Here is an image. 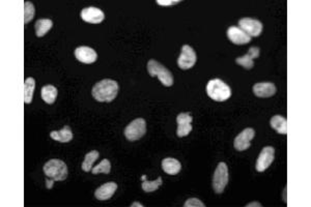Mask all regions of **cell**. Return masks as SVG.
Here are the masks:
<instances>
[{
	"instance_id": "1",
	"label": "cell",
	"mask_w": 311,
	"mask_h": 207,
	"mask_svg": "<svg viewBox=\"0 0 311 207\" xmlns=\"http://www.w3.org/2000/svg\"><path fill=\"white\" fill-rule=\"evenodd\" d=\"M44 173L47 176V189H51L54 181H63L67 177V166L58 159H52L44 165Z\"/></svg>"
},
{
	"instance_id": "2",
	"label": "cell",
	"mask_w": 311,
	"mask_h": 207,
	"mask_svg": "<svg viewBox=\"0 0 311 207\" xmlns=\"http://www.w3.org/2000/svg\"><path fill=\"white\" fill-rule=\"evenodd\" d=\"M92 93L95 101L100 103H111L119 93V84L110 79H104L93 87Z\"/></svg>"
},
{
	"instance_id": "3",
	"label": "cell",
	"mask_w": 311,
	"mask_h": 207,
	"mask_svg": "<svg viewBox=\"0 0 311 207\" xmlns=\"http://www.w3.org/2000/svg\"><path fill=\"white\" fill-rule=\"evenodd\" d=\"M207 93L216 102H225L231 96V88L220 79H212L207 85Z\"/></svg>"
},
{
	"instance_id": "4",
	"label": "cell",
	"mask_w": 311,
	"mask_h": 207,
	"mask_svg": "<svg viewBox=\"0 0 311 207\" xmlns=\"http://www.w3.org/2000/svg\"><path fill=\"white\" fill-rule=\"evenodd\" d=\"M148 72L152 77H157L164 86L170 87L173 85L174 80L170 71L155 59H151L148 62Z\"/></svg>"
},
{
	"instance_id": "5",
	"label": "cell",
	"mask_w": 311,
	"mask_h": 207,
	"mask_svg": "<svg viewBox=\"0 0 311 207\" xmlns=\"http://www.w3.org/2000/svg\"><path fill=\"white\" fill-rule=\"evenodd\" d=\"M228 167L225 163H219L217 169L214 172L213 176V189L217 194H222L224 192L228 183Z\"/></svg>"
},
{
	"instance_id": "6",
	"label": "cell",
	"mask_w": 311,
	"mask_h": 207,
	"mask_svg": "<svg viewBox=\"0 0 311 207\" xmlns=\"http://www.w3.org/2000/svg\"><path fill=\"white\" fill-rule=\"evenodd\" d=\"M147 133V122L143 118H136L124 129V137L129 141H137Z\"/></svg>"
},
{
	"instance_id": "7",
	"label": "cell",
	"mask_w": 311,
	"mask_h": 207,
	"mask_svg": "<svg viewBox=\"0 0 311 207\" xmlns=\"http://www.w3.org/2000/svg\"><path fill=\"white\" fill-rule=\"evenodd\" d=\"M197 61V55L194 49L189 45H184L182 48L181 55L178 58V66L181 70H189L195 65Z\"/></svg>"
},
{
	"instance_id": "8",
	"label": "cell",
	"mask_w": 311,
	"mask_h": 207,
	"mask_svg": "<svg viewBox=\"0 0 311 207\" xmlns=\"http://www.w3.org/2000/svg\"><path fill=\"white\" fill-rule=\"evenodd\" d=\"M239 27L250 37L259 36L264 30V25L258 20L251 18H243L239 21Z\"/></svg>"
},
{
	"instance_id": "9",
	"label": "cell",
	"mask_w": 311,
	"mask_h": 207,
	"mask_svg": "<svg viewBox=\"0 0 311 207\" xmlns=\"http://www.w3.org/2000/svg\"><path fill=\"white\" fill-rule=\"evenodd\" d=\"M275 159V148L272 146H267L264 147L261 149L257 161H256V165L255 168L257 172H264L266 171L269 167L272 165V163L274 162Z\"/></svg>"
},
{
	"instance_id": "10",
	"label": "cell",
	"mask_w": 311,
	"mask_h": 207,
	"mask_svg": "<svg viewBox=\"0 0 311 207\" xmlns=\"http://www.w3.org/2000/svg\"><path fill=\"white\" fill-rule=\"evenodd\" d=\"M255 136V131L252 127H247L244 131H242L235 139L233 146L238 151H244L248 149L251 146V140Z\"/></svg>"
},
{
	"instance_id": "11",
	"label": "cell",
	"mask_w": 311,
	"mask_h": 207,
	"mask_svg": "<svg viewBox=\"0 0 311 207\" xmlns=\"http://www.w3.org/2000/svg\"><path fill=\"white\" fill-rule=\"evenodd\" d=\"M80 16L84 22L91 24H100L105 19V14L103 13L102 9L94 6L83 8Z\"/></svg>"
},
{
	"instance_id": "12",
	"label": "cell",
	"mask_w": 311,
	"mask_h": 207,
	"mask_svg": "<svg viewBox=\"0 0 311 207\" xmlns=\"http://www.w3.org/2000/svg\"><path fill=\"white\" fill-rule=\"evenodd\" d=\"M192 120L193 117L188 114V113H181L177 117V122H178V130H177V135L180 138L186 137L192 132Z\"/></svg>"
},
{
	"instance_id": "13",
	"label": "cell",
	"mask_w": 311,
	"mask_h": 207,
	"mask_svg": "<svg viewBox=\"0 0 311 207\" xmlns=\"http://www.w3.org/2000/svg\"><path fill=\"white\" fill-rule=\"evenodd\" d=\"M227 37L231 43L238 46L246 45L251 42V37L245 31H243L240 27L237 26H230L227 29Z\"/></svg>"
},
{
	"instance_id": "14",
	"label": "cell",
	"mask_w": 311,
	"mask_h": 207,
	"mask_svg": "<svg viewBox=\"0 0 311 207\" xmlns=\"http://www.w3.org/2000/svg\"><path fill=\"white\" fill-rule=\"evenodd\" d=\"M75 56L76 58L82 63L85 64H92L96 61L98 59V54L93 50V48L90 47H78L75 50Z\"/></svg>"
},
{
	"instance_id": "15",
	"label": "cell",
	"mask_w": 311,
	"mask_h": 207,
	"mask_svg": "<svg viewBox=\"0 0 311 207\" xmlns=\"http://www.w3.org/2000/svg\"><path fill=\"white\" fill-rule=\"evenodd\" d=\"M260 54L259 48L257 47H251L249 49V52L242 57H238L236 59V63L243 66L246 70H251L254 66V59L258 58Z\"/></svg>"
},
{
	"instance_id": "16",
	"label": "cell",
	"mask_w": 311,
	"mask_h": 207,
	"mask_svg": "<svg viewBox=\"0 0 311 207\" xmlns=\"http://www.w3.org/2000/svg\"><path fill=\"white\" fill-rule=\"evenodd\" d=\"M253 93L257 97H271L276 93V86L274 83L271 82H261V83H256L253 85Z\"/></svg>"
},
{
	"instance_id": "17",
	"label": "cell",
	"mask_w": 311,
	"mask_h": 207,
	"mask_svg": "<svg viewBox=\"0 0 311 207\" xmlns=\"http://www.w3.org/2000/svg\"><path fill=\"white\" fill-rule=\"evenodd\" d=\"M118 190V184L113 181L104 183L101 185L99 189H96L94 192V197L98 200L105 201L110 199L111 197L114 195V193Z\"/></svg>"
},
{
	"instance_id": "18",
	"label": "cell",
	"mask_w": 311,
	"mask_h": 207,
	"mask_svg": "<svg viewBox=\"0 0 311 207\" xmlns=\"http://www.w3.org/2000/svg\"><path fill=\"white\" fill-rule=\"evenodd\" d=\"M162 169L168 175H177L182 170V165L177 159L166 157L162 161Z\"/></svg>"
},
{
	"instance_id": "19",
	"label": "cell",
	"mask_w": 311,
	"mask_h": 207,
	"mask_svg": "<svg viewBox=\"0 0 311 207\" xmlns=\"http://www.w3.org/2000/svg\"><path fill=\"white\" fill-rule=\"evenodd\" d=\"M50 137L53 140L61 143H67L73 140V132L69 126H64L61 131H53L50 133Z\"/></svg>"
},
{
	"instance_id": "20",
	"label": "cell",
	"mask_w": 311,
	"mask_h": 207,
	"mask_svg": "<svg viewBox=\"0 0 311 207\" xmlns=\"http://www.w3.org/2000/svg\"><path fill=\"white\" fill-rule=\"evenodd\" d=\"M270 124L272 129H274L278 134L286 135L287 134V121L283 116L275 115L271 118Z\"/></svg>"
},
{
	"instance_id": "21",
	"label": "cell",
	"mask_w": 311,
	"mask_h": 207,
	"mask_svg": "<svg viewBox=\"0 0 311 207\" xmlns=\"http://www.w3.org/2000/svg\"><path fill=\"white\" fill-rule=\"evenodd\" d=\"M53 26L52 20L50 19H40L35 22V34L37 37H43L47 32L50 31Z\"/></svg>"
},
{
	"instance_id": "22",
	"label": "cell",
	"mask_w": 311,
	"mask_h": 207,
	"mask_svg": "<svg viewBox=\"0 0 311 207\" xmlns=\"http://www.w3.org/2000/svg\"><path fill=\"white\" fill-rule=\"evenodd\" d=\"M58 91L56 89V87L53 85H45L42 90H41V96L43 98V101L47 104L52 105L56 101Z\"/></svg>"
},
{
	"instance_id": "23",
	"label": "cell",
	"mask_w": 311,
	"mask_h": 207,
	"mask_svg": "<svg viewBox=\"0 0 311 207\" xmlns=\"http://www.w3.org/2000/svg\"><path fill=\"white\" fill-rule=\"evenodd\" d=\"M34 89H35L34 79L31 77L26 78L25 81H24V102H25V104H27V105L31 104Z\"/></svg>"
},
{
	"instance_id": "24",
	"label": "cell",
	"mask_w": 311,
	"mask_h": 207,
	"mask_svg": "<svg viewBox=\"0 0 311 207\" xmlns=\"http://www.w3.org/2000/svg\"><path fill=\"white\" fill-rule=\"evenodd\" d=\"M99 156H100V153H99V151H96V150H93V151H91L89 153H86V155L84 157V161H83L82 166H81L82 170L84 172L92 171L93 165V163L96 160L99 159Z\"/></svg>"
},
{
	"instance_id": "25",
	"label": "cell",
	"mask_w": 311,
	"mask_h": 207,
	"mask_svg": "<svg viewBox=\"0 0 311 207\" xmlns=\"http://www.w3.org/2000/svg\"><path fill=\"white\" fill-rule=\"evenodd\" d=\"M163 184V180L161 177H158L156 180L150 181V180H144L141 183V188L145 193H153L155 191H157L160 186Z\"/></svg>"
},
{
	"instance_id": "26",
	"label": "cell",
	"mask_w": 311,
	"mask_h": 207,
	"mask_svg": "<svg viewBox=\"0 0 311 207\" xmlns=\"http://www.w3.org/2000/svg\"><path fill=\"white\" fill-rule=\"evenodd\" d=\"M110 171H111V164H110V161L107 160V159H104L99 165H96L92 169V172L94 175L99 174V173L109 174Z\"/></svg>"
},
{
	"instance_id": "27",
	"label": "cell",
	"mask_w": 311,
	"mask_h": 207,
	"mask_svg": "<svg viewBox=\"0 0 311 207\" xmlns=\"http://www.w3.org/2000/svg\"><path fill=\"white\" fill-rule=\"evenodd\" d=\"M35 8L32 2L25 1L24 2V23L28 24L34 18Z\"/></svg>"
},
{
	"instance_id": "28",
	"label": "cell",
	"mask_w": 311,
	"mask_h": 207,
	"mask_svg": "<svg viewBox=\"0 0 311 207\" xmlns=\"http://www.w3.org/2000/svg\"><path fill=\"white\" fill-rule=\"evenodd\" d=\"M185 207H205L206 205L197 198H190L184 204Z\"/></svg>"
},
{
	"instance_id": "29",
	"label": "cell",
	"mask_w": 311,
	"mask_h": 207,
	"mask_svg": "<svg viewBox=\"0 0 311 207\" xmlns=\"http://www.w3.org/2000/svg\"><path fill=\"white\" fill-rule=\"evenodd\" d=\"M180 0H157V3L161 6H169L180 3Z\"/></svg>"
},
{
	"instance_id": "30",
	"label": "cell",
	"mask_w": 311,
	"mask_h": 207,
	"mask_svg": "<svg viewBox=\"0 0 311 207\" xmlns=\"http://www.w3.org/2000/svg\"><path fill=\"white\" fill-rule=\"evenodd\" d=\"M246 206H247V207H251V206H258V207H260L261 204L258 203V202H251L250 204H247Z\"/></svg>"
},
{
	"instance_id": "31",
	"label": "cell",
	"mask_w": 311,
	"mask_h": 207,
	"mask_svg": "<svg viewBox=\"0 0 311 207\" xmlns=\"http://www.w3.org/2000/svg\"><path fill=\"white\" fill-rule=\"evenodd\" d=\"M131 207H143V205L140 202H134L133 204H131Z\"/></svg>"
},
{
	"instance_id": "32",
	"label": "cell",
	"mask_w": 311,
	"mask_h": 207,
	"mask_svg": "<svg viewBox=\"0 0 311 207\" xmlns=\"http://www.w3.org/2000/svg\"><path fill=\"white\" fill-rule=\"evenodd\" d=\"M284 201H286V188L284 189Z\"/></svg>"
},
{
	"instance_id": "33",
	"label": "cell",
	"mask_w": 311,
	"mask_h": 207,
	"mask_svg": "<svg viewBox=\"0 0 311 207\" xmlns=\"http://www.w3.org/2000/svg\"><path fill=\"white\" fill-rule=\"evenodd\" d=\"M144 180H147V175L142 176V181H144Z\"/></svg>"
}]
</instances>
